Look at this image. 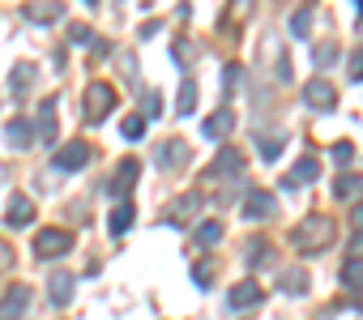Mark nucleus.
<instances>
[{
    "instance_id": "obj_38",
    "label": "nucleus",
    "mask_w": 363,
    "mask_h": 320,
    "mask_svg": "<svg viewBox=\"0 0 363 320\" xmlns=\"http://www.w3.org/2000/svg\"><path fill=\"white\" fill-rule=\"evenodd\" d=\"M5 269H13V248L0 239V273H5Z\"/></svg>"
},
{
    "instance_id": "obj_7",
    "label": "nucleus",
    "mask_w": 363,
    "mask_h": 320,
    "mask_svg": "<svg viewBox=\"0 0 363 320\" xmlns=\"http://www.w3.org/2000/svg\"><path fill=\"white\" fill-rule=\"evenodd\" d=\"M197 210H201V193H184V197H175V201L167 205L162 222L179 231V227H189V222H193V214H197Z\"/></svg>"
},
{
    "instance_id": "obj_39",
    "label": "nucleus",
    "mask_w": 363,
    "mask_h": 320,
    "mask_svg": "<svg viewBox=\"0 0 363 320\" xmlns=\"http://www.w3.org/2000/svg\"><path fill=\"white\" fill-rule=\"evenodd\" d=\"M350 227H354V235H363V205L350 210Z\"/></svg>"
},
{
    "instance_id": "obj_23",
    "label": "nucleus",
    "mask_w": 363,
    "mask_h": 320,
    "mask_svg": "<svg viewBox=\"0 0 363 320\" xmlns=\"http://www.w3.org/2000/svg\"><path fill=\"white\" fill-rule=\"evenodd\" d=\"M342 286H346V290H363V261H359V256H350V261L342 265Z\"/></svg>"
},
{
    "instance_id": "obj_31",
    "label": "nucleus",
    "mask_w": 363,
    "mask_h": 320,
    "mask_svg": "<svg viewBox=\"0 0 363 320\" xmlns=\"http://www.w3.org/2000/svg\"><path fill=\"white\" fill-rule=\"evenodd\" d=\"M308 26H312V9H295V18H291V35H308Z\"/></svg>"
},
{
    "instance_id": "obj_36",
    "label": "nucleus",
    "mask_w": 363,
    "mask_h": 320,
    "mask_svg": "<svg viewBox=\"0 0 363 320\" xmlns=\"http://www.w3.org/2000/svg\"><path fill=\"white\" fill-rule=\"evenodd\" d=\"M350 158H354V145L350 141H337L333 145V163H350Z\"/></svg>"
},
{
    "instance_id": "obj_3",
    "label": "nucleus",
    "mask_w": 363,
    "mask_h": 320,
    "mask_svg": "<svg viewBox=\"0 0 363 320\" xmlns=\"http://www.w3.org/2000/svg\"><path fill=\"white\" fill-rule=\"evenodd\" d=\"M111 107H116V90H111L107 81H94V86L86 90V120L99 124V120L111 115Z\"/></svg>"
},
{
    "instance_id": "obj_2",
    "label": "nucleus",
    "mask_w": 363,
    "mask_h": 320,
    "mask_svg": "<svg viewBox=\"0 0 363 320\" xmlns=\"http://www.w3.org/2000/svg\"><path fill=\"white\" fill-rule=\"evenodd\" d=\"M73 248V235L65 231V227H43L39 235H35V256L39 261H52V256H65Z\"/></svg>"
},
{
    "instance_id": "obj_27",
    "label": "nucleus",
    "mask_w": 363,
    "mask_h": 320,
    "mask_svg": "<svg viewBox=\"0 0 363 320\" xmlns=\"http://www.w3.org/2000/svg\"><path fill=\"white\" fill-rule=\"evenodd\" d=\"M218 239H223V222H218V218H210V222L197 227V244H201V248H214Z\"/></svg>"
},
{
    "instance_id": "obj_13",
    "label": "nucleus",
    "mask_w": 363,
    "mask_h": 320,
    "mask_svg": "<svg viewBox=\"0 0 363 320\" xmlns=\"http://www.w3.org/2000/svg\"><path fill=\"white\" fill-rule=\"evenodd\" d=\"M22 13H26L30 26H52V22L65 18V5H56V0H39V5H26Z\"/></svg>"
},
{
    "instance_id": "obj_37",
    "label": "nucleus",
    "mask_w": 363,
    "mask_h": 320,
    "mask_svg": "<svg viewBox=\"0 0 363 320\" xmlns=\"http://www.w3.org/2000/svg\"><path fill=\"white\" fill-rule=\"evenodd\" d=\"M333 56H337V52H333V47H329V43H320V47H316V52H312V60H316V64H320V69H325V64H329V60H333Z\"/></svg>"
},
{
    "instance_id": "obj_35",
    "label": "nucleus",
    "mask_w": 363,
    "mask_h": 320,
    "mask_svg": "<svg viewBox=\"0 0 363 320\" xmlns=\"http://www.w3.org/2000/svg\"><path fill=\"white\" fill-rule=\"evenodd\" d=\"M346 69H350V81H363V47L350 52V64H346Z\"/></svg>"
},
{
    "instance_id": "obj_15",
    "label": "nucleus",
    "mask_w": 363,
    "mask_h": 320,
    "mask_svg": "<svg viewBox=\"0 0 363 320\" xmlns=\"http://www.w3.org/2000/svg\"><path fill=\"white\" fill-rule=\"evenodd\" d=\"M316 176H320V163H316V158H312V154H303V158H299V163L291 167V176H286L282 184H286V188H299V184H312Z\"/></svg>"
},
{
    "instance_id": "obj_28",
    "label": "nucleus",
    "mask_w": 363,
    "mask_h": 320,
    "mask_svg": "<svg viewBox=\"0 0 363 320\" xmlns=\"http://www.w3.org/2000/svg\"><path fill=\"white\" fill-rule=\"evenodd\" d=\"M257 149L265 163H274V158H282V137H257Z\"/></svg>"
},
{
    "instance_id": "obj_11",
    "label": "nucleus",
    "mask_w": 363,
    "mask_h": 320,
    "mask_svg": "<svg viewBox=\"0 0 363 320\" xmlns=\"http://www.w3.org/2000/svg\"><path fill=\"white\" fill-rule=\"evenodd\" d=\"M154 163L167 167V171H171V167H184V163H189V141H179V137L162 141V145L154 149Z\"/></svg>"
},
{
    "instance_id": "obj_30",
    "label": "nucleus",
    "mask_w": 363,
    "mask_h": 320,
    "mask_svg": "<svg viewBox=\"0 0 363 320\" xmlns=\"http://www.w3.org/2000/svg\"><path fill=\"white\" fill-rule=\"evenodd\" d=\"M69 43L90 47V43H94V30H90V26H82V22H73V26H69Z\"/></svg>"
},
{
    "instance_id": "obj_18",
    "label": "nucleus",
    "mask_w": 363,
    "mask_h": 320,
    "mask_svg": "<svg viewBox=\"0 0 363 320\" xmlns=\"http://www.w3.org/2000/svg\"><path fill=\"white\" fill-rule=\"evenodd\" d=\"M5 141H9L13 149L35 145V128H30V120H9V124H5Z\"/></svg>"
},
{
    "instance_id": "obj_26",
    "label": "nucleus",
    "mask_w": 363,
    "mask_h": 320,
    "mask_svg": "<svg viewBox=\"0 0 363 320\" xmlns=\"http://www.w3.org/2000/svg\"><path fill=\"white\" fill-rule=\"evenodd\" d=\"M35 73H39L35 64H18V69H13V77H9L13 94H26V90H30V81H35Z\"/></svg>"
},
{
    "instance_id": "obj_14",
    "label": "nucleus",
    "mask_w": 363,
    "mask_h": 320,
    "mask_svg": "<svg viewBox=\"0 0 363 320\" xmlns=\"http://www.w3.org/2000/svg\"><path fill=\"white\" fill-rule=\"evenodd\" d=\"M30 218H35V201L26 193H13L9 197V210H5V222L9 227H30Z\"/></svg>"
},
{
    "instance_id": "obj_1",
    "label": "nucleus",
    "mask_w": 363,
    "mask_h": 320,
    "mask_svg": "<svg viewBox=\"0 0 363 320\" xmlns=\"http://www.w3.org/2000/svg\"><path fill=\"white\" fill-rule=\"evenodd\" d=\"M291 244H295L299 252H325V248L333 244V218H325V214H308V218L291 231Z\"/></svg>"
},
{
    "instance_id": "obj_34",
    "label": "nucleus",
    "mask_w": 363,
    "mask_h": 320,
    "mask_svg": "<svg viewBox=\"0 0 363 320\" xmlns=\"http://www.w3.org/2000/svg\"><path fill=\"white\" fill-rule=\"evenodd\" d=\"M158 111H162V98H158V90H150V94H145V111H141V120H154Z\"/></svg>"
},
{
    "instance_id": "obj_41",
    "label": "nucleus",
    "mask_w": 363,
    "mask_h": 320,
    "mask_svg": "<svg viewBox=\"0 0 363 320\" xmlns=\"http://www.w3.org/2000/svg\"><path fill=\"white\" fill-rule=\"evenodd\" d=\"M359 13H363V5H359Z\"/></svg>"
},
{
    "instance_id": "obj_25",
    "label": "nucleus",
    "mask_w": 363,
    "mask_h": 320,
    "mask_svg": "<svg viewBox=\"0 0 363 320\" xmlns=\"http://www.w3.org/2000/svg\"><path fill=\"white\" fill-rule=\"evenodd\" d=\"M278 286H282L286 295H303V290H308V273H303V269H286V273L278 278Z\"/></svg>"
},
{
    "instance_id": "obj_32",
    "label": "nucleus",
    "mask_w": 363,
    "mask_h": 320,
    "mask_svg": "<svg viewBox=\"0 0 363 320\" xmlns=\"http://www.w3.org/2000/svg\"><path fill=\"white\" fill-rule=\"evenodd\" d=\"M120 128H124V137H128V141H141V137H145V120H141V115H128Z\"/></svg>"
},
{
    "instance_id": "obj_12",
    "label": "nucleus",
    "mask_w": 363,
    "mask_h": 320,
    "mask_svg": "<svg viewBox=\"0 0 363 320\" xmlns=\"http://www.w3.org/2000/svg\"><path fill=\"white\" fill-rule=\"evenodd\" d=\"M265 299V286L257 282V278H244V282H235L231 286V295H227V303L240 312V307H252V303H261Z\"/></svg>"
},
{
    "instance_id": "obj_22",
    "label": "nucleus",
    "mask_w": 363,
    "mask_h": 320,
    "mask_svg": "<svg viewBox=\"0 0 363 320\" xmlns=\"http://www.w3.org/2000/svg\"><path fill=\"white\" fill-rule=\"evenodd\" d=\"M175 111H179V115H193V111H197V81H193V77H184V86H179Z\"/></svg>"
},
{
    "instance_id": "obj_19",
    "label": "nucleus",
    "mask_w": 363,
    "mask_h": 320,
    "mask_svg": "<svg viewBox=\"0 0 363 320\" xmlns=\"http://www.w3.org/2000/svg\"><path fill=\"white\" fill-rule=\"evenodd\" d=\"M333 197H337V201H359V197H363V176H354V171L337 176V180H333Z\"/></svg>"
},
{
    "instance_id": "obj_4",
    "label": "nucleus",
    "mask_w": 363,
    "mask_h": 320,
    "mask_svg": "<svg viewBox=\"0 0 363 320\" xmlns=\"http://www.w3.org/2000/svg\"><path fill=\"white\" fill-rule=\"evenodd\" d=\"M86 163H90V145H86V141H65V145L52 154V167L65 171V176H69V171H82Z\"/></svg>"
},
{
    "instance_id": "obj_5",
    "label": "nucleus",
    "mask_w": 363,
    "mask_h": 320,
    "mask_svg": "<svg viewBox=\"0 0 363 320\" xmlns=\"http://www.w3.org/2000/svg\"><path fill=\"white\" fill-rule=\"evenodd\" d=\"M137 176H141V163H137V158H124V163L116 167V176H111V180L103 184V193H107V197H116V201H124V197L133 193Z\"/></svg>"
},
{
    "instance_id": "obj_10",
    "label": "nucleus",
    "mask_w": 363,
    "mask_h": 320,
    "mask_svg": "<svg viewBox=\"0 0 363 320\" xmlns=\"http://www.w3.org/2000/svg\"><path fill=\"white\" fill-rule=\"evenodd\" d=\"M231 128H235V111H231V107H218V111H210V115L201 120V137H206V141H223Z\"/></svg>"
},
{
    "instance_id": "obj_9",
    "label": "nucleus",
    "mask_w": 363,
    "mask_h": 320,
    "mask_svg": "<svg viewBox=\"0 0 363 320\" xmlns=\"http://www.w3.org/2000/svg\"><path fill=\"white\" fill-rule=\"evenodd\" d=\"M274 210H278V197H274L269 188H248V197H244V218L261 222V218H269Z\"/></svg>"
},
{
    "instance_id": "obj_17",
    "label": "nucleus",
    "mask_w": 363,
    "mask_h": 320,
    "mask_svg": "<svg viewBox=\"0 0 363 320\" xmlns=\"http://www.w3.org/2000/svg\"><path fill=\"white\" fill-rule=\"evenodd\" d=\"M227 171H244V158H240V149H223L214 163H210V180H227Z\"/></svg>"
},
{
    "instance_id": "obj_21",
    "label": "nucleus",
    "mask_w": 363,
    "mask_h": 320,
    "mask_svg": "<svg viewBox=\"0 0 363 320\" xmlns=\"http://www.w3.org/2000/svg\"><path fill=\"white\" fill-rule=\"evenodd\" d=\"M73 286H77V278H73V273H52V282H48L52 303H56V307H65V303L73 299Z\"/></svg>"
},
{
    "instance_id": "obj_33",
    "label": "nucleus",
    "mask_w": 363,
    "mask_h": 320,
    "mask_svg": "<svg viewBox=\"0 0 363 320\" xmlns=\"http://www.w3.org/2000/svg\"><path fill=\"white\" fill-rule=\"evenodd\" d=\"M223 73H227V77H223V86H227V90H240V81H244V69H240V64H227Z\"/></svg>"
},
{
    "instance_id": "obj_6",
    "label": "nucleus",
    "mask_w": 363,
    "mask_h": 320,
    "mask_svg": "<svg viewBox=\"0 0 363 320\" xmlns=\"http://www.w3.org/2000/svg\"><path fill=\"white\" fill-rule=\"evenodd\" d=\"M26 312H30V286L13 282L5 295H0V320H22Z\"/></svg>"
},
{
    "instance_id": "obj_24",
    "label": "nucleus",
    "mask_w": 363,
    "mask_h": 320,
    "mask_svg": "<svg viewBox=\"0 0 363 320\" xmlns=\"http://www.w3.org/2000/svg\"><path fill=\"white\" fill-rule=\"evenodd\" d=\"M244 261H248V265H265V261H274V248H269L265 239H248V248H244Z\"/></svg>"
},
{
    "instance_id": "obj_40",
    "label": "nucleus",
    "mask_w": 363,
    "mask_h": 320,
    "mask_svg": "<svg viewBox=\"0 0 363 320\" xmlns=\"http://www.w3.org/2000/svg\"><path fill=\"white\" fill-rule=\"evenodd\" d=\"M350 248H354V252H363V235H354V239H350Z\"/></svg>"
},
{
    "instance_id": "obj_29",
    "label": "nucleus",
    "mask_w": 363,
    "mask_h": 320,
    "mask_svg": "<svg viewBox=\"0 0 363 320\" xmlns=\"http://www.w3.org/2000/svg\"><path fill=\"white\" fill-rule=\"evenodd\" d=\"M214 278H218V265H214V261H206V265H197V269H193V282H197L201 290H210V286H214Z\"/></svg>"
},
{
    "instance_id": "obj_8",
    "label": "nucleus",
    "mask_w": 363,
    "mask_h": 320,
    "mask_svg": "<svg viewBox=\"0 0 363 320\" xmlns=\"http://www.w3.org/2000/svg\"><path fill=\"white\" fill-rule=\"evenodd\" d=\"M303 103H308L312 111H333V107H337V90H333L325 77H312V81H303Z\"/></svg>"
},
{
    "instance_id": "obj_20",
    "label": "nucleus",
    "mask_w": 363,
    "mask_h": 320,
    "mask_svg": "<svg viewBox=\"0 0 363 320\" xmlns=\"http://www.w3.org/2000/svg\"><path fill=\"white\" fill-rule=\"evenodd\" d=\"M133 218H137L133 201H116V210H111V218H107V231H111V235H124V231L133 227Z\"/></svg>"
},
{
    "instance_id": "obj_16",
    "label": "nucleus",
    "mask_w": 363,
    "mask_h": 320,
    "mask_svg": "<svg viewBox=\"0 0 363 320\" xmlns=\"http://www.w3.org/2000/svg\"><path fill=\"white\" fill-rule=\"evenodd\" d=\"M35 141H43V145H52V141H56V98H43V107H39V128H35Z\"/></svg>"
}]
</instances>
